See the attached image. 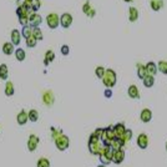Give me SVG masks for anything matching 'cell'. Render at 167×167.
Instances as JSON below:
<instances>
[{
  "label": "cell",
  "instance_id": "cell-1",
  "mask_svg": "<svg viewBox=\"0 0 167 167\" xmlns=\"http://www.w3.org/2000/svg\"><path fill=\"white\" fill-rule=\"evenodd\" d=\"M101 148H102V146H101L100 137L96 136L95 133H91V136H90V138H89V151H90V153L99 156Z\"/></svg>",
  "mask_w": 167,
  "mask_h": 167
},
{
  "label": "cell",
  "instance_id": "cell-2",
  "mask_svg": "<svg viewBox=\"0 0 167 167\" xmlns=\"http://www.w3.org/2000/svg\"><path fill=\"white\" fill-rule=\"evenodd\" d=\"M102 82L106 88H114L116 85V72L112 69H106L102 76Z\"/></svg>",
  "mask_w": 167,
  "mask_h": 167
},
{
  "label": "cell",
  "instance_id": "cell-3",
  "mask_svg": "<svg viewBox=\"0 0 167 167\" xmlns=\"http://www.w3.org/2000/svg\"><path fill=\"white\" fill-rule=\"evenodd\" d=\"M112 153H114V150L111 148V146H102L100 153H99V157H100V161L102 165H109L112 162Z\"/></svg>",
  "mask_w": 167,
  "mask_h": 167
},
{
  "label": "cell",
  "instance_id": "cell-4",
  "mask_svg": "<svg viewBox=\"0 0 167 167\" xmlns=\"http://www.w3.org/2000/svg\"><path fill=\"white\" fill-rule=\"evenodd\" d=\"M55 145H56L57 150L65 151V150H67V147L70 145V140L66 135H60L57 138H55Z\"/></svg>",
  "mask_w": 167,
  "mask_h": 167
},
{
  "label": "cell",
  "instance_id": "cell-5",
  "mask_svg": "<svg viewBox=\"0 0 167 167\" xmlns=\"http://www.w3.org/2000/svg\"><path fill=\"white\" fill-rule=\"evenodd\" d=\"M46 23H47V26L50 29H56L60 24V18L56 14H49L46 16Z\"/></svg>",
  "mask_w": 167,
  "mask_h": 167
},
{
  "label": "cell",
  "instance_id": "cell-6",
  "mask_svg": "<svg viewBox=\"0 0 167 167\" xmlns=\"http://www.w3.org/2000/svg\"><path fill=\"white\" fill-rule=\"evenodd\" d=\"M41 23H43V19H41V16H40L39 14H36V13H31V14H30V16H29V23H28L29 26L36 28V26H39Z\"/></svg>",
  "mask_w": 167,
  "mask_h": 167
},
{
  "label": "cell",
  "instance_id": "cell-7",
  "mask_svg": "<svg viewBox=\"0 0 167 167\" xmlns=\"http://www.w3.org/2000/svg\"><path fill=\"white\" fill-rule=\"evenodd\" d=\"M124 160H125V152H124V150L122 148L115 150L114 153H112V162L115 165H120L121 162H124Z\"/></svg>",
  "mask_w": 167,
  "mask_h": 167
},
{
  "label": "cell",
  "instance_id": "cell-8",
  "mask_svg": "<svg viewBox=\"0 0 167 167\" xmlns=\"http://www.w3.org/2000/svg\"><path fill=\"white\" fill-rule=\"evenodd\" d=\"M137 146L141 150H146L148 146V136L146 133H140L137 136Z\"/></svg>",
  "mask_w": 167,
  "mask_h": 167
},
{
  "label": "cell",
  "instance_id": "cell-9",
  "mask_svg": "<svg viewBox=\"0 0 167 167\" xmlns=\"http://www.w3.org/2000/svg\"><path fill=\"white\" fill-rule=\"evenodd\" d=\"M60 24H61V26H62L64 29L70 28L71 24H72V16H71L70 14H67V13L62 14L61 18H60Z\"/></svg>",
  "mask_w": 167,
  "mask_h": 167
},
{
  "label": "cell",
  "instance_id": "cell-10",
  "mask_svg": "<svg viewBox=\"0 0 167 167\" xmlns=\"http://www.w3.org/2000/svg\"><path fill=\"white\" fill-rule=\"evenodd\" d=\"M125 131H126V127L124 124H116L114 126V132H115V137L117 138H124V135H125Z\"/></svg>",
  "mask_w": 167,
  "mask_h": 167
},
{
  "label": "cell",
  "instance_id": "cell-11",
  "mask_svg": "<svg viewBox=\"0 0 167 167\" xmlns=\"http://www.w3.org/2000/svg\"><path fill=\"white\" fill-rule=\"evenodd\" d=\"M39 142H40L39 137L35 136V135H31L29 137V140H28V150L29 151H35L36 147H38V145H39Z\"/></svg>",
  "mask_w": 167,
  "mask_h": 167
},
{
  "label": "cell",
  "instance_id": "cell-12",
  "mask_svg": "<svg viewBox=\"0 0 167 167\" xmlns=\"http://www.w3.org/2000/svg\"><path fill=\"white\" fill-rule=\"evenodd\" d=\"M43 101L46 106H51L55 101V97H54V94L52 91H45L44 95H43Z\"/></svg>",
  "mask_w": 167,
  "mask_h": 167
},
{
  "label": "cell",
  "instance_id": "cell-13",
  "mask_svg": "<svg viewBox=\"0 0 167 167\" xmlns=\"http://www.w3.org/2000/svg\"><path fill=\"white\" fill-rule=\"evenodd\" d=\"M140 119H141V121L145 122V124L150 122V121L152 120V111H151L150 109H143V110L141 111Z\"/></svg>",
  "mask_w": 167,
  "mask_h": 167
},
{
  "label": "cell",
  "instance_id": "cell-14",
  "mask_svg": "<svg viewBox=\"0 0 167 167\" xmlns=\"http://www.w3.org/2000/svg\"><path fill=\"white\" fill-rule=\"evenodd\" d=\"M110 146H111V148H112L114 151H115V150H120V148H124V146H125V141H124L122 138H117V137H115V138L111 140Z\"/></svg>",
  "mask_w": 167,
  "mask_h": 167
},
{
  "label": "cell",
  "instance_id": "cell-15",
  "mask_svg": "<svg viewBox=\"0 0 167 167\" xmlns=\"http://www.w3.org/2000/svg\"><path fill=\"white\" fill-rule=\"evenodd\" d=\"M146 71H147V75H151V76H155L157 74V65L153 62V61H150L146 64Z\"/></svg>",
  "mask_w": 167,
  "mask_h": 167
},
{
  "label": "cell",
  "instance_id": "cell-16",
  "mask_svg": "<svg viewBox=\"0 0 167 167\" xmlns=\"http://www.w3.org/2000/svg\"><path fill=\"white\" fill-rule=\"evenodd\" d=\"M127 94L131 99H138L140 97V93H138V89H137L136 85H130L129 90H127Z\"/></svg>",
  "mask_w": 167,
  "mask_h": 167
},
{
  "label": "cell",
  "instance_id": "cell-17",
  "mask_svg": "<svg viewBox=\"0 0 167 167\" xmlns=\"http://www.w3.org/2000/svg\"><path fill=\"white\" fill-rule=\"evenodd\" d=\"M16 120H18V124L19 125H25L26 122H28V112L26 111H24V110H21L19 114H18V117H16Z\"/></svg>",
  "mask_w": 167,
  "mask_h": 167
},
{
  "label": "cell",
  "instance_id": "cell-18",
  "mask_svg": "<svg viewBox=\"0 0 167 167\" xmlns=\"http://www.w3.org/2000/svg\"><path fill=\"white\" fill-rule=\"evenodd\" d=\"M137 19H138V10L136 8H133V7H131L130 11H129V20L131 23H135Z\"/></svg>",
  "mask_w": 167,
  "mask_h": 167
},
{
  "label": "cell",
  "instance_id": "cell-19",
  "mask_svg": "<svg viewBox=\"0 0 167 167\" xmlns=\"http://www.w3.org/2000/svg\"><path fill=\"white\" fill-rule=\"evenodd\" d=\"M143 85L145 88H152L153 86V84H155V76H151V75H146L143 79Z\"/></svg>",
  "mask_w": 167,
  "mask_h": 167
},
{
  "label": "cell",
  "instance_id": "cell-20",
  "mask_svg": "<svg viewBox=\"0 0 167 167\" xmlns=\"http://www.w3.org/2000/svg\"><path fill=\"white\" fill-rule=\"evenodd\" d=\"M20 38H21V34H20L19 30L15 29V30L11 31V43L14 45H19L20 44Z\"/></svg>",
  "mask_w": 167,
  "mask_h": 167
},
{
  "label": "cell",
  "instance_id": "cell-21",
  "mask_svg": "<svg viewBox=\"0 0 167 167\" xmlns=\"http://www.w3.org/2000/svg\"><path fill=\"white\" fill-rule=\"evenodd\" d=\"M14 51H15V49H14V44L13 43H5L3 45V52L5 55H11Z\"/></svg>",
  "mask_w": 167,
  "mask_h": 167
},
{
  "label": "cell",
  "instance_id": "cell-22",
  "mask_svg": "<svg viewBox=\"0 0 167 167\" xmlns=\"http://www.w3.org/2000/svg\"><path fill=\"white\" fill-rule=\"evenodd\" d=\"M150 5H151V8H152L153 11H158L163 7V2H162V0H151Z\"/></svg>",
  "mask_w": 167,
  "mask_h": 167
},
{
  "label": "cell",
  "instance_id": "cell-23",
  "mask_svg": "<svg viewBox=\"0 0 167 167\" xmlns=\"http://www.w3.org/2000/svg\"><path fill=\"white\" fill-rule=\"evenodd\" d=\"M14 93H15V90H14L13 82H11V81H8L7 85H5V95H7V96H13Z\"/></svg>",
  "mask_w": 167,
  "mask_h": 167
},
{
  "label": "cell",
  "instance_id": "cell-24",
  "mask_svg": "<svg viewBox=\"0 0 167 167\" xmlns=\"http://www.w3.org/2000/svg\"><path fill=\"white\" fill-rule=\"evenodd\" d=\"M8 75H9L8 66H7L5 64L0 65V79H2V80H7V79H8Z\"/></svg>",
  "mask_w": 167,
  "mask_h": 167
},
{
  "label": "cell",
  "instance_id": "cell-25",
  "mask_svg": "<svg viewBox=\"0 0 167 167\" xmlns=\"http://www.w3.org/2000/svg\"><path fill=\"white\" fill-rule=\"evenodd\" d=\"M54 59H55V54H54V51L47 50V51H46V54H45V60H44V64H45V65H49L51 61H54Z\"/></svg>",
  "mask_w": 167,
  "mask_h": 167
},
{
  "label": "cell",
  "instance_id": "cell-26",
  "mask_svg": "<svg viewBox=\"0 0 167 167\" xmlns=\"http://www.w3.org/2000/svg\"><path fill=\"white\" fill-rule=\"evenodd\" d=\"M147 75V71H146V67L142 65V64H137V76L142 80L145 76Z\"/></svg>",
  "mask_w": 167,
  "mask_h": 167
},
{
  "label": "cell",
  "instance_id": "cell-27",
  "mask_svg": "<svg viewBox=\"0 0 167 167\" xmlns=\"http://www.w3.org/2000/svg\"><path fill=\"white\" fill-rule=\"evenodd\" d=\"M28 119L31 121V122H36L39 120V112L36 110H30L28 112Z\"/></svg>",
  "mask_w": 167,
  "mask_h": 167
},
{
  "label": "cell",
  "instance_id": "cell-28",
  "mask_svg": "<svg viewBox=\"0 0 167 167\" xmlns=\"http://www.w3.org/2000/svg\"><path fill=\"white\" fill-rule=\"evenodd\" d=\"M157 71H160V72L167 75V61L161 60V61L157 64Z\"/></svg>",
  "mask_w": 167,
  "mask_h": 167
},
{
  "label": "cell",
  "instance_id": "cell-29",
  "mask_svg": "<svg viewBox=\"0 0 167 167\" xmlns=\"http://www.w3.org/2000/svg\"><path fill=\"white\" fill-rule=\"evenodd\" d=\"M31 35H33L36 40H43V33H41V30L39 29V26L31 29Z\"/></svg>",
  "mask_w": 167,
  "mask_h": 167
},
{
  "label": "cell",
  "instance_id": "cell-30",
  "mask_svg": "<svg viewBox=\"0 0 167 167\" xmlns=\"http://www.w3.org/2000/svg\"><path fill=\"white\" fill-rule=\"evenodd\" d=\"M15 56H16V60H19V61H24L25 60V51L21 49V47H19V49H16L15 51Z\"/></svg>",
  "mask_w": 167,
  "mask_h": 167
},
{
  "label": "cell",
  "instance_id": "cell-31",
  "mask_svg": "<svg viewBox=\"0 0 167 167\" xmlns=\"http://www.w3.org/2000/svg\"><path fill=\"white\" fill-rule=\"evenodd\" d=\"M31 26H29V25H24L23 26V30H21V36H24L25 39L26 38H29L30 35H31Z\"/></svg>",
  "mask_w": 167,
  "mask_h": 167
},
{
  "label": "cell",
  "instance_id": "cell-32",
  "mask_svg": "<svg viewBox=\"0 0 167 167\" xmlns=\"http://www.w3.org/2000/svg\"><path fill=\"white\" fill-rule=\"evenodd\" d=\"M36 43H38V40L33 35H30L29 38H26V46L28 47H35L36 46Z\"/></svg>",
  "mask_w": 167,
  "mask_h": 167
},
{
  "label": "cell",
  "instance_id": "cell-33",
  "mask_svg": "<svg viewBox=\"0 0 167 167\" xmlns=\"http://www.w3.org/2000/svg\"><path fill=\"white\" fill-rule=\"evenodd\" d=\"M41 7V2L40 0H31V10L33 13H36Z\"/></svg>",
  "mask_w": 167,
  "mask_h": 167
},
{
  "label": "cell",
  "instance_id": "cell-34",
  "mask_svg": "<svg viewBox=\"0 0 167 167\" xmlns=\"http://www.w3.org/2000/svg\"><path fill=\"white\" fill-rule=\"evenodd\" d=\"M38 167H50V161L47 158H40L38 161Z\"/></svg>",
  "mask_w": 167,
  "mask_h": 167
},
{
  "label": "cell",
  "instance_id": "cell-35",
  "mask_svg": "<svg viewBox=\"0 0 167 167\" xmlns=\"http://www.w3.org/2000/svg\"><path fill=\"white\" fill-rule=\"evenodd\" d=\"M105 70H106V69H104L102 66H97L96 70H95L96 76H97L99 79H102V76H104V74H105Z\"/></svg>",
  "mask_w": 167,
  "mask_h": 167
},
{
  "label": "cell",
  "instance_id": "cell-36",
  "mask_svg": "<svg viewBox=\"0 0 167 167\" xmlns=\"http://www.w3.org/2000/svg\"><path fill=\"white\" fill-rule=\"evenodd\" d=\"M131 137H132V131L130 130V129H126V131H125V135H124V141H125V143L126 142H129L130 140H131Z\"/></svg>",
  "mask_w": 167,
  "mask_h": 167
},
{
  "label": "cell",
  "instance_id": "cell-37",
  "mask_svg": "<svg viewBox=\"0 0 167 167\" xmlns=\"http://www.w3.org/2000/svg\"><path fill=\"white\" fill-rule=\"evenodd\" d=\"M21 7H23V9H24L25 11L33 13V10H31V2H26V0H24V4H23Z\"/></svg>",
  "mask_w": 167,
  "mask_h": 167
},
{
  "label": "cell",
  "instance_id": "cell-38",
  "mask_svg": "<svg viewBox=\"0 0 167 167\" xmlns=\"http://www.w3.org/2000/svg\"><path fill=\"white\" fill-rule=\"evenodd\" d=\"M19 21H20V24L24 26V25H28V23H29V15H21V16H19Z\"/></svg>",
  "mask_w": 167,
  "mask_h": 167
},
{
  "label": "cell",
  "instance_id": "cell-39",
  "mask_svg": "<svg viewBox=\"0 0 167 167\" xmlns=\"http://www.w3.org/2000/svg\"><path fill=\"white\" fill-rule=\"evenodd\" d=\"M91 9H93V8L90 7V3H89V2H86L85 4H84V7H82V11L85 13L86 15H88V14L90 13V10H91Z\"/></svg>",
  "mask_w": 167,
  "mask_h": 167
},
{
  "label": "cell",
  "instance_id": "cell-40",
  "mask_svg": "<svg viewBox=\"0 0 167 167\" xmlns=\"http://www.w3.org/2000/svg\"><path fill=\"white\" fill-rule=\"evenodd\" d=\"M51 131H52V138H57L60 135H62V131L61 130H55L54 127H51Z\"/></svg>",
  "mask_w": 167,
  "mask_h": 167
},
{
  "label": "cell",
  "instance_id": "cell-41",
  "mask_svg": "<svg viewBox=\"0 0 167 167\" xmlns=\"http://www.w3.org/2000/svg\"><path fill=\"white\" fill-rule=\"evenodd\" d=\"M69 52H70V47L67 45H62L61 46V54L62 55H69Z\"/></svg>",
  "mask_w": 167,
  "mask_h": 167
},
{
  "label": "cell",
  "instance_id": "cell-42",
  "mask_svg": "<svg viewBox=\"0 0 167 167\" xmlns=\"http://www.w3.org/2000/svg\"><path fill=\"white\" fill-rule=\"evenodd\" d=\"M104 94H105V97H107V99H110V97L112 96V91H111V89H110V88H107V89L105 90V93H104Z\"/></svg>",
  "mask_w": 167,
  "mask_h": 167
},
{
  "label": "cell",
  "instance_id": "cell-43",
  "mask_svg": "<svg viewBox=\"0 0 167 167\" xmlns=\"http://www.w3.org/2000/svg\"><path fill=\"white\" fill-rule=\"evenodd\" d=\"M102 130H104V129H96L94 133H95L96 136H99V137H100V136H101V133H102Z\"/></svg>",
  "mask_w": 167,
  "mask_h": 167
},
{
  "label": "cell",
  "instance_id": "cell-44",
  "mask_svg": "<svg viewBox=\"0 0 167 167\" xmlns=\"http://www.w3.org/2000/svg\"><path fill=\"white\" fill-rule=\"evenodd\" d=\"M95 14H96V11H95L94 9H91V10H90V13L88 14V16H90V18H93V16H95Z\"/></svg>",
  "mask_w": 167,
  "mask_h": 167
},
{
  "label": "cell",
  "instance_id": "cell-45",
  "mask_svg": "<svg viewBox=\"0 0 167 167\" xmlns=\"http://www.w3.org/2000/svg\"><path fill=\"white\" fill-rule=\"evenodd\" d=\"M124 2H126V3H130V2H132V0H124Z\"/></svg>",
  "mask_w": 167,
  "mask_h": 167
},
{
  "label": "cell",
  "instance_id": "cell-46",
  "mask_svg": "<svg viewBox=\"0 0 167 167\" xmlns=\"http://www.w3.org/2000/svg\"><path fill=\"white\" fill-rule=\"evenodd\" d=\"M99 167H106V165H100Z\"/></svg>",
  "mask_w": 167,
  "mask_h": 167
},
{
  "label": "cell",
  "instance_id": "cell-47",
  "mask_svg": "<svg viewBox=\"0 0 167 167\" xmlns=\"http://www.w3.org/2000/svg\"><path fill=\"white\" fill-rule=\"evenodd\" d=\"M166 150H167V142H166Z\"/></svg>",
  "mask_w": 167,
  "mask_h": 167
},
{
  "label": "cell",
  "instance_id": "cell-48",
  "mask_svg": "<svg viewBox=\"0 0 167 167\" xmlns=\"http://www.w3.org/2000/svg\"><path fill=\"white\" fill-rule=\"evenodd\" d=\"M26 2H31V0H26Z\"/></svg>",
  "mask_w": 167,
  "mask_h": 167
}]
</instances>
